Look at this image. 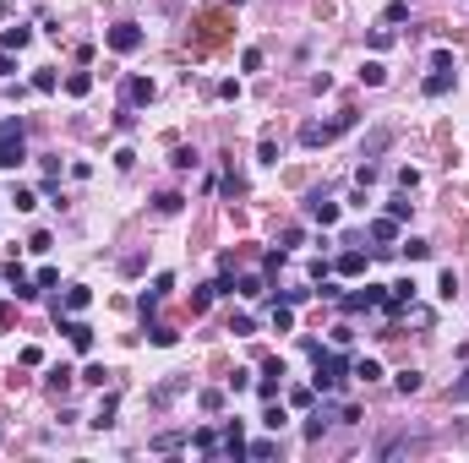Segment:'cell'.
<instances>
[{"instance_id":"34","label":"cell","mask_w":469,"mask_h":463,"mask_svg":"<svg viewBox=\"0 0 469 463\" xmlns=\"http://www.w3.org/2000/svg\"><path fill=\"white\" fill-rule=\"evenodd\" d=\"M257 153H262V163H279V142H273V137H262V148H257Z\"/></svg>"},{"instance_id":"27","label":"cell","mask_w":469,"mask_h":463,"mask_svg":"<svg viewBox=\"0 0 469 463\" xmlns=\"http://www.w3.org/2000/svg\"><path fill=\"white\" fill-rule=\"evenodd\" d=\"M191 442H197V453H208V458H213V453H219V436H213V431H197V436H191Z\"/></svg>"},{"instance_id":"4","label":"cell","mask_w":469,"mask_h":463,"mask_svg":"<svg viewBox=\"0 0 469 463\" xmlns=\"http://www.w3.org/2000/svg\"><path fill=\"white\" fill-rule=\"evenodd\" d=\"M109 49H115V55H131V49H142V27H137V22H120V27H109Z\"/></svg>"},{"instance_id":"25","label":"cell","mask_w":469,"mask_h":463,"mask_svg":"<svg viewBox=\"0 0 469 463\" xmlns=\"http://www.w3.org/2000/svg\"><path fill=\"white\" fill-rule=\"evenodd\" d=\"M404 256H409V262H426L431 245H426V240H404Z\"/></svg>"},{"instance_id":"18","label":"cell","mask_w":469,"mask_h":463,"mask_svg":"<svg viewBox=\"0 0 469 463\" xmlns=\"http://www.w3.org/2000/svg\"><path fill=\"white\" fill-rule=\"evenodd\" d=\"M349 376H360V382H377V376H382V365H377V360H355V365H349Z\"/></svg>"},{"instance_id":"5","label":"cell","mask_w":469,"mask_h":463,"mask_svg":"<svg viewBox=\"0 0 469 463\" xmlns=\"http://www.w3.org/2000/svg\"><path fill=\"white\" fill-rule=\"evenodd\" d=\"M306 213H312L316 224L327 229V224H338V202L333 196H322V191H312V202H306Z\"/></svg>"},{"instance_id":"39","label":"cell","mask_w":469,"mask_h":463,"mask_svg":"<svg viewBox=\"0 0 469 463\" xmlns=\"http://www.w3.org/2000/svg\"><path fill=\"white\" fill-rule=\"evenodd\" d=\"M6 327H11V306L0 300V332H6Z\"/></svg>"},{"instance_id":"23","label":"cell","mask_w":469,"mask_h":463,"mask_svg":"<svg viewBox=\"0 0 469 463\" xmlns=\"http://www.w3.org/2000/svg\"><path fill=\"white\" fill-rule=\"evenodd\" d=\"M273 327L290 332V327H295V306H273Z\"/></svg>"},{"instance_id":"31","label":"cell","mask_w":469,"mask_h":463,"mask_svg":"<svg viewBox=\"0 0 469 463\" xmlns=\"http://www.w3.org/2000/svg\"><path fill=\"white\" fill-rule=\"evenodd\" d=\"M246 453H251V458H273V453H279V442H251Z\"/></svg>"},{"instance_id":"40","label":"cell","mask_w":469,"mask_h":463,"mask_svg":"<svg viewBox=\"0 0 469 463\" xmlns=\"http://www.w3.org/2000/svg\"><path fill=\"white\" fill-rule=\"evenodd\" d=\"M453 398H469V376H464V382H459V387H453Z\"/></svg>"},{"instance_id":"12","label":"cell","mask_w":469,"mask_h":463,"mask_svg":"<svg viewBox=\"0 0 469 463\" xmlns=\"http://www.w3.org/2000/svg\"><path fill=\"white\" fill-rule=\"evenodd\" d=\"M28 44H33V27H6V38H0V49H11V55L28 49Z\"/></svg>"},{"instance_id":"2","label":"cell","mask_w":469,"mask_h":463,"mask_svg":"<svg viewBox=\"0 0 469 463\" xmlns=\"http://www.w3.org/2000/svg\"><path fill=\"white\" fill-rule=\"evenodd\" d=\"M28 158V142H22V120H0V169H17Z\"/></svg>"},{"instance_id":"3","label":"cell","mask_w":469,"mask_h":463,"mask_svg":"<svg viewBox=\"0 0 469 463\" xmlns=\"http://www.w3.org/2000/svg\"><path fill=\"white\" fill-rule=\"evenodd\" d=\"M349 126H355V115H338V120H327V126H301V142H306V148H327V142L344 137Z\"/></svg>"},{"instance_id":"29","label":"cell","mask_w":469,"mask_h":463,"mask_svg":"<svg viewBox=\"0 0 469 463\" xmlns=\"http://www.w3.org/2000/svg\"><path fill=\"white\" fill-rule=\"evenodd\" d=\"M87 300H93L87 289H66V310H82V306H87Z\"/></svg>"},{"instance_id":"41","label":"cell","mask_w":469,"mask_h":463,"mask_svg":"<svg viewBox=\"0 0 469 463\" xmlns=\"http://www.w3.org/2000/svg\"><path fill=\"white\" fill-rule=\"evenodd\" d=\"M235 5H240V0H235Z\"/></svg>"},{"instance_id":"13","label":"cell","mask_w":469,"mask_h":463,"mask_svg":"<svg viewBox=\"0 0 469 463\" xmlns=\"http://www.w3.org/2000/svg\"><path fill=\"white\" fill-rule=\"evenodd\" d=\"M360 82H366V87H382V82H388V66H382V60H366V66H360Z\"/></svg>"},{"instance_id":"36","label":"cell","mask_w":469,"mask_h":463,"mask_svg":"<svg viewBox=\"0 0 469 463\" xmlns=\"http://www.w3.org/2000/svg\"><path fill=\"white\" fill-rule=\"evenodd\" d=\"M33 87L39 93H55V71H33Z\"/></svg>"},{"instance_id":"17","label":"cell","mask_w":469,"mask_h":463,"mask_svg":"<svg viewBox=\"0 0 469 463\" xmlns=\"http://www.w3.org/2000/svg\"><path fill=\"white\" fill-rule=\"evenodd\" d=\"M388 142H393V131H371V137H366V148H360V158H377Z\"/></svg>"},{"instance_id":"14","label":"cell","mask_w":469,"mask_h":463,"mask_svg":"<svg viewBox=\"0 0 469 463\" xmlns=\"http://www.w3.org/2000/svg\"><path fill=\"white\" fill-rule=\"evenodd\" d=\"M338 273H344V278L366 273V256H360V251H344V256H338Z\"/></svg>"},{"instance_id":"20","label":"cell","mask_w":469,"mask_h":463,"mask_svg":"<svg viewBox=\"0 0 469 463\" xmlns=\"http://www.w3.org/2000/svg\"><path fill=\"white\" fill-rule=\"evenodd\" d=\"M235 295H246V300H257V295H262V278H257V273H246V278L235 284Z\"/></svg>"},{"instance_id":"26","label":"cell","mask_w":469,"mask_h":463,"mask_svg":"<svg viewBox=\"0 0 469 463\" xmlns=\"http://www.w3.org/2000/svg\"><path fill=\"white\" fill-rule=\"evenodd\" d=\"M437 295H442V300H453V295H459V278H453V267L437 278Z\"/></svg>"},{"instance_id":"35","label":"cell","mask_w":469,"mask_h":463,"mask_svg":"<svg viewBox=\"0 0 469 463\" xmlns=\"http://www.w3.org/2000/svg\"><path fill=\"white\" fill-rule=\"evenodd\" d=\"M104 376H109L104 365H87V371H82V382H87V387H104Z\"/></svg>"},{"instance_id":"7","label":"cell","mask_w":469,"mask_h":463,"mask_svg":"<svg viewBox=\"0 0 469 463\" xmlns=\"http://www.w3.org/2000/svg\"><path fill=\"white\" fill-rule=\"evenodd\" d=\"M169 289H175V278H169V273H158V278H153V289H142V300H137V306H142V316H153V310H158V300H164Z\"/></svg>"},{"instance_id":"15","label":"cell","mask_w":469,"mask_h":463,"mask_svg":"<svg viewBox=\"0 0 469 463\" xmlns=\"http://www.w3.org/2000/svg\"><path fill=\"white\" fill-rule=\"evenodd\" d=\"M66 93H72V98H87V93H93V77H87V71H72V77H66Z\"/></svg>"},{"instance_id":"24","label":"cell","mask_w":469,"mask_h":463,"mask_svg":"<svg viewBox=\"0 0 469 463\" xmlns=\"http://www.w3.org/2000/svg\"><path fill=\"white\" fill-rule=\"evenodd\" d=\"M398 392L415 398V392H420V371H398Z\"/></svg>"},{"instance_id":"28","label":"cell","mask_w":469,"mask_h":463,"mask_svg":"<svg viewBox=\"0 0 469 463\" xmlns=\"http://www.w3.org/2000/svg\"><path fill=\"white\" fill-rule=\"evenodd\" d=\"M50 387L66 392V387H72V365H55V371H50Z\"/></svg>"},{"instance_id":"8","label":"cell","mask_w":469,"mask_h":463,"mask_svg":"<svg viewBox=\"0 0 469 463\" xmlns=\"http://www.w3.org/2000/svg\"><path fill=\"white\" fill-rule=\"evenodd\" d=\"M55 321H61V332H66V338H72V343H77L82 354H87V349H93V327H87V321H66V316H61V310H55Z\"/></svg>"},{"instance_id":"38","label":"cell","mask_w":469,"mask_h":463,"mask_svg":"<svg viewBox=\"0 0 469 463\" xmlns=\"http://www.w3.org/2000/svg\"><path fill=\"white\" fill-rule=\"evenodd\" d=\"M17 71V60H11V49H0V77H11Z\"/></svg>"},{"instance_id":"37","label":"cell","mask_w":469,"mask_h":463,"mask_svg":"<svg viewBox=\"0 0 469 463\" xmlns=\"http://www.w3.org/2000/svg\"><path fill=\"white\" fill-rule=\"evenodd\" d=\"M322 431H327V414H312V420H306V436H312V442H316Z\"/></svg>"},{"instance_id":"19","label":"cell","mask_w":469,"mask_h":463,"mask_svg":"<svg viewBox=\"0 0 469 463\" xmlns=\"http://www.w3.org/2000/svg\"><path fill=\"white\" fill-rule=\"evenodd\" d=\"M148 338H153L158 349H169V343H175L180 332H175V327H164V321H153V327H148Z\"/></svg>"},{"instance_id":"32","label":"cell","mask_w":469,"mask_h":463,"mask_svg":"<svg viewBox=\"0 0 469 463\" xmlns=\"http://www.w3.org/2000/svg\"><path fill=\"white\" fill-rule=\"evenodd\" d=\"M153 447H158V453H175V447H180V431H164V436H158Z\"/></svg>"},{"instance_id":"33","label":"cell","mask_w":469,"mask_h":463,"mask_svg":"<svg viewBox=\"0 0 469 463\" xmlns=\"http://www.w3.org/2000/svg\"><path fill=\"white\" fill-rule=\"evenodd\" d=\"M404 16H409V5H404V0H393L388 11H382V22H404Z\"/></svg>"},{"instance_id":"11","label":"cell","mask_w":469,"mask_h":463,"mask_svg":"<svg viewBox=\"0 0 469 463\" xmlns=\"http://www.w3.org/2000/svg\"><path fill=\"white\" fill-rule=\"evenodd\" d=\"M453 87V71H442V66H431V77H426V98H442Z\"/></svg>"},{"instance_id":"9","label":"cell","mask_w":469,"mask_h":463,"mask_svg":"<svg viewBox=\"0 0 469 463\" xmlns=\"http://www.w3.org/2000/svg\"><path fill=\"white\" fill-rule=\"evenodd\" d=\"M6 278H11V295H17V300H39V284H33V278H22V267H17V262L6 267Z\"/></svg>"},{"instance_id":"21","label":"cell","mask_w":469,"mask_h":463,"mask_svg":"<svg viewBox=\"0 0 469 463\" xmlns=\"http://www.w3.org/2000/svg\"><path fill=\"white\" fill-rule=\"evenodd\" d=\"M93 425H98V431H104V425H115V392H109V398L98 403V414H93Z\"/></svg>"},{"instance_id":"22","label":"cell","mask_w":469,"mask_h":463,"mask_svg":"<svg viewBox=\"0 0 469 463\" xmlns=\"http://www.w3.org/2000/svg\"><path fill=\"white\" fill-rule=\"evenodd\" d=\"M409 207H415V202H409V191H398V196L388 202V218H409Z\"/></svg>"},{"instance_id":"1","label":"cell","mask_w":469,"mask_h":463,"mask_svg":"<svg viewBox=\"0 0 469 463\" xmlns=\"http://www.w3.org/2000/svg\"><path fill=\"white\" fill-rule=\"evenodd\" d=\"M312 360H316V392H333L349 376V360L344 354H322V343H312Z\"/></svg>"},{"instance_id":"10","label":"cell","mask_w":469,"mask_h":463,"mask_svg":"<svg viewBox=\"0 0 469 463\" xmlns=\"http://www.w3.org/2000/svg\"><path fill=\"white\" fill-rule=\"evenodd\" d=\"M126 104H153V82L131 77V82H126Z\"/></svg>"},{"instance_id":"30","label":"cell","mask_w":469,"mask_h":463,"mask_svg":"<svg viewBox=\"0 0 469 463\" xmlns=\"http://www.w3.org/2000/svg\"><path fill=\"white\" fill-rule=\"evenodd\" d=\"M33 284H39V289H55V284H61V273H55V267H39V278H33Z\"/></svg>"},{"instance_id":"6","label":"cell","mask_w":469,"mask_h":463,"mask_svg":"<svg viewBox=\"0 0 469 463\" xmlns=\"http://www.w3.org/2000/svg\"><path fill=\"white\" fill-rule=\"evenodd\" d=\"M388 295H382V284H366V289H355V295H344V310H371L382 306Z\"/></svg>"},{"instance_id":"16","label":"cell","mask_w":469,"mask_h":463,"mask_svg":"<svg viewBox=\"0 0 469 463\" xmlns=\"http://www.w3.org/2000/svg\"><path fill=\"white\" fill-rule=\"evenodd\" d=\"M371 240L393 245V240H398V218H377V224H371Z\"/></svg>"}]
</instances>
